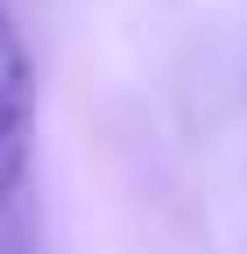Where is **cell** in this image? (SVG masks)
Instances as JSON below:
<instances>
[{
	"label": "cell",
	"instance_id": "1",
	"mask_svg": "<svg viewBox=\"0 0 247 254\" xmlns=\"http://www.w3.org/2000/svg\"><path fill=\"white\" fill-rule=\"evenodd\" d=\"M36 170V57L21 43L14 7L0 0V226Z\"/></svg>",
	"mask_w": 247,
	"mask_h": 254
}]
</instances>
